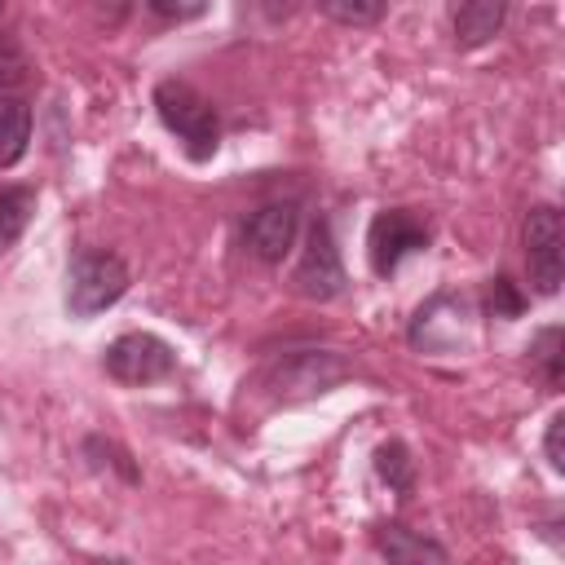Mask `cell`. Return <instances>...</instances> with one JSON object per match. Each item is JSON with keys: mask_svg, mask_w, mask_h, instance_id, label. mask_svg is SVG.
I'll use <instances>...</instances> for the list:
<instances>
[{"mask_svg": "<svg viewBox=\"0 0 565 565\" xmlns=\"http://www.w3.org/2000/svg\"><path fill=\"white\" fill-rule=\"evenodd\" d=\"M353 375V362L335 349H282L256 371V388L269 402H309Z\"/></svg>", "mask_w": 565, "mask_h": 565, "instance_id": "1", "label": "cell"}, {"mask_svg": "<svg viewBox=\"0 0 565 565\" xmlns=\"http://www.w3.org/2000/svg\"><path fill=\"white\" fill-rule=\"evenodd\" d=\"M150 102H154L159 124L177 137V146L190 163H207L221 150V115L190 79H177V75L159 79Z\"/></svg>", "mask_w": 565, "mask_h": 565, "instance_id": "2", "label": "cell"}, {"mask_svg": "<svg viewBox=\"0 0 565 565\" xmlns=\"http://www.w3.org/2000/svg\"><path fill=\"white\" fill-rule=\"evenodd\" d=\"M132 287V269L110 247H75L66 260V313L88 322L124 300Z\"/></svg>", "mask_w": 565, "mask_h": 565, "instance_id": "3", "label": "cell"}, {"mask_svg": "<svg viewBox=\"0 0 565 565\" xmlns=\"http://www.w3.org/2000/svg\"><path fill=\"white\" fill-rule=\"evenodd\" d=\"M102 371L115 384L146 388V384H159L177 371V349L154 331H124L102 349Z\"/></svg>", "mask_w": 565, "mask_h": 565, "instance_id": "4", "label": "cell"}, {"mask_svg": "<svg viewBox=\"0 0 565 565\" xmlns=\"http://www.w3.org/2000/svg\"><path fill=\"white\" fill-rule=\"evenodd\" d=\"M428 243H433V225L415 207H384L366 225V260L380 278H393L397 265L415 252H428Z\"/></svg>", "mask_w": 565, "mask_h": 565, "instance_id": "5", "label": "cell"}, {"mask_svg": "<svg viewBox=\"0 0 565 565\" xmlns=\"http://www.w3.org/2000/svg\"><path fill=\"white\" fill-rule=\"evenodd\" d=\"M344 287H349V274H344V260H340V247H335V230H331L327 216H318L309 225L300 260L291 269V291L322 305V300L344 296Z\"/></svg>", "mask_w": 565, "mask_h": 565, "instance_id": "6", "label": "cell"}, {"mask_svg": "<svg viewBox=\"0 0 565 565\" xmlns=\"http://www.w3.org/2000/svg\"><path fill=\"white\" fill-rule=\"evenodd\" d=\"M521 243H525V269L539 296H556L561 278H565V230H561V212L552 203H534L525 212L521 225Z\"/></svg>", "mask_w": 565, "mask_h": 565, "instance_id": "7", "label": "cell"}, {"mask_svg": "<svg viewBox=\"0 0 565 565\" xmlns=\"http://www.w3.org/2000/svg\"><path fill=\"white\" fill-rule=\"evenodd\" d=\"M406 340L415 349H424V353H459V349H468V340H472V309H468V300L459 291L428 296L415 309V318L406 327Z\"/></svg>", "mask_w": 565, "mask_h": 565, "instance_id": "8", "label": "cell"}, {"mask_svg": "<svg viewBox=\"0 0 565 565\" xmlns=\"http://www.w3.org/2000/svg\"><path fill=\"white\" fill-rule=\"evenodd\" d=\"M243 247L260 260V265H282V256L296 247V234H300V207L291 199H274V203H260L243 216Z\"/></svg>", "mask_w": 565, "mask_h": 565, "instance_id": "9", "label": "cell"}, {"mask_svg": "<svg viewBox=\"0 0 565 565\" xmlns=\"http://www.w3.org/2000/svg\"><path fill=\"white\" fill-rule=\"evenodd\" d=\"M371 543L388 565H450V552L433 534L411 530L402 521H375L371 525Z\"/></svg>", "mask_w": 565, "mask_h": 565, "instance_id": "10", "label": "cell"}, {"mask_svg": "<svg viewBox=\"0 0 565 565\" xmlns=\"http://www.w3.org/2000/svg\"><path fill=\"white\" fill-rule=\"evenodd\" d=\"M508 18V4L503 0H463L455 13H450V26H455V44L459 49H481L499 35Z\"/></svg>", "mask_w": 565, "mask_h": 565, "instance_id": "11", "label": "cell"}, {"mask_svg": "<svg viewBox=\"0 0 565 565\" xmlns=\"http://www.w3.org/2000/svg\"><path fill=\"white\" fill-rule=\"evenodd\" d=\"M31 102L26 97H0V172L13 168L31 146Z\"/></svg>", "mask_w": 565, "mask_h": 565, "instance_id": "12", "label": "cell"}, {"mask_svg": "<svg viewBox=\"0 0 565 565\" xmlns=\"http://www.w3.org/2000/svg\"><path fill=\"white\" fill-rule=\"evenodd\" d=\"M375 472H380V481H384L397 499H411V494H415V477H419V468H415L406 441H397V437L380 441V446H375Z\"/></svg>", "mask_w": 565, "mask_h": 565, "instance_id": "13", "label": "cell"}, {"mask_svg": "<svg viewBox=\"0 0 565 565\" xmlns=\"http://www.w3.org/2000/svg\"><path fill=\"white\" fill-rule=\"evenodd\" d=\"M35 216V185H4L0 190V256L26 234Z\"/></svg>", "mask_w": 565, "mask_h": 565, "instance_id": "14", "label": "cell"}, {"mask_svg": "<svg viewBox=\"0 0 565 565\" xmlns=\"http://www.w3.org/2000/svg\"><path fill=\"white\" fill-rule=\"evenodd\" d=\"M530 366L543 375L547 388H561V384H565V327H561V322L543 327V331L530 340Z\"/></svg>", "mask_w": 565, "mask_h": 565, "instance_id": "15", "label": "cell"}, {"mask_svg": "<svg viewBox=\"0 0 565 565\" xmlns=\"http://www.w3.org/2000/svg\"><path fill=\"white\" fill-rule=\"evenodd\" d=\"M481 305H486V318H499V322H512V318H521L525 313V305H530V296L508 278V274H494L490 282H486V296H481Z\"/></svg>", "mask_w": 565, "mask_h": 565, "instance_id": "16", "label": "cell"}, {"mask_svg": "<svg viewBox=\"0 0 565 565\" xmlns=\"http://www.w3.org/2000/svg\"><path fill=\"white\" fill-rule=\"evenodd\" d=\"M31 79V57L18 44V35L0 31V97H18V88Z\"/></svg>", "mask_w": 565, "mask_h": 565, "instance_id": "17", "label": "cell"}, {"mask_svg": "<svg viewBox=\"0 0 565 565\" xmlns=\"http://www.w3.org/2000/svg\"><path fill=\"white\" fill-rule=\"evenodd\" d=\"M84 455L97 463V468H115L128 486H137L141 481V468L132 463V455L119 446V441H110V437H102V433H93V437H84Z\"/></svg>", "mask_w": 565, "mask_h": 565, "instance_id": "18", "label": "cell"}, {"mask_svg": "<svg viewBox=\"0 0 565 565\" xmlns=\"http://www.w3.org/2000/svg\"><path fill=\"white\" fill-rule=\"evenodd\" d=\"M318 13H327L344 26H371L384 18V4L380 0H318Z\"/></svg>", "mask_w": 565, "mask_h": 565, "instance_id": "19", "label": "cell"}, {"mask_svg": "<svg viewBox=\"0 0 565 565\" xmlns=\"http://www.w3.org/2000/svg\"><path fill=\"white\" fill-rule=\"evenodd\" d=\"M561 433H565V415L556 411V415L547 419V433H543V450H547V463H552V472H565V450H561Z\"/></svg>", "mask_w": 565, "mask_h": 565, "instance_id": "20", "label": "cell"}, {"mask_svg": "<svg viewBox=\"0 0 565 565\" xmlns=\"http://www.w3.org/2000/svg\"><path fill=\"white\" fill-rule=\"evenodd\" d=\"M146 9L154 18H163V22H190V18H203L207 13V4H163V0H150Z\"/></svg>", "mask_w": 565, "mask_h": 565, "instance_id": "21", "label": "cell"}]
</instances>
